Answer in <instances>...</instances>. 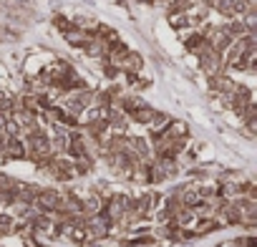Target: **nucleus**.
<instances>
[{
	"mask_svg": "<svg viewBox=\"0 0 257 247\" xmlns=\"http://www.w3.org/2000/svg\"><path fill=\"white\" fill-rule=\"evenodd\" d=\"M128 118H132V121H137V124H144V127H149V124H152V118H154V108L152 106H139L132 116H128Z\"/></svg>",
	"mask_w": 257,
	"mask_h": 247,
	"instance_id": "1",
	"label": "nucleus"
}]
</instances>
